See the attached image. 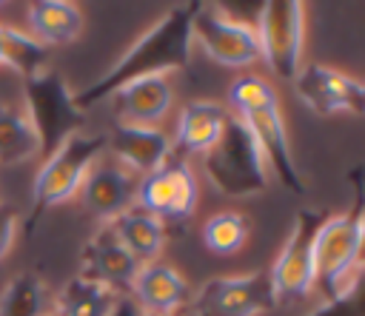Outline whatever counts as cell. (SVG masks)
<instances>
[{"mask_svg":"<svg viewBox=\"0 0 365 316\" xmlns=\"http://www.w3.org/2000/svg\"><path fill=\"white\" fill-rule=\"evenodd\" d=\"M197 3H182L168 9L163 17H157L131 46L111 63L88 88L74 94V102L80 111L108 100L120 85L137 80V77H151V74H174L188 65L194 43H191V17H194Z\"/></svg>","mask_w":365,"mask_h":316,"instance_id":"cell-1","label":"cell"},{"mask_svg":"<svg viewBox=\"0 0 365 316\" xmlns=\"http://www.w3.org/2000/svg\"><path fill=\"white\" fill-rule=\"evenodd\" d=\"M362 233H365V214L359 194L351 211L322 216L314 236V276H317V290H322L325 302L339 299L348 290L359 288Z\"/></svg>","mask_w":365,"mask_h":316,"instance_id":"cell-2","label":"cell"},{"mask_svg":"<svg viewBox=\"0 0 365 316\" xmlns=\"http://www.w3.org/2000/svg\"><path fill=\"white\" fill-rule=\"evenodd\" d=\"M202 174L228 199H248L265 194L274 182L257 139L234 114H228L217 145L202 157Z\"/></svg>","mask_w":365,"mask_h":316,"instance_id":"cell-3","label":"cell"},{"mask_svg":"<svg viewBox=\"0 0 365 316\" xmlns=\"http://www.w3.org/2000/svg\"><path fill=\"white\" fill-rule=\"evenodd\" d=\"M103 154H106V134H91L83 128L68 134L57 148H51L43 157V162L34 174V182H31L34 211L29 219L34 222L37 214L77 199V191H80L86 174Z\"/></svg>","mask_w":365,"mask_h":316,"instance_id":"cell-4","label":"cell"},{"mask_svg":"<svg viewBox=\"0 0 365 316\" xmlns=\"http://www.w3.org/2000/svg\"><path fill=\"white\" fill-rule=\"evenodd\" d=\"M259 40V63H265L279 80L294 83L302 68L305 51V3L268 0L257 11L254 23Z\"/></svg>","mask_w":365,"mask_h":316,"instance_id":"cell-5","label":"cell"},{"mask_svg":"<svg viewBox=\"0 0 365 316\" xmlns=\"http://www.w3.org/2000/svg\"><path fill=\"white\" fill-rule=\"evenodd\" d=\"M191 43L222 68H251L259 63L254 26L214 3H197L191 17Z\"/></svg>","mask_w":365,"mask_h":316,"instance_id":"cell-6","label":"cell"},{"mask_svg":"<svg viewBox=\"0 0 365 316\" xmlns=\"http://www.w3.org/2000/svg\"><path fill=\"white\" fill-rule=\"evenodd\" d=\"M274 307L277 299L271 290L268 268L214 276L202 282L185 305L188 316H265Z\"/></svg>","mask_w":365,"mask_h":316,"instance_id":"cell-7","label":"cell"},{"mask_svg":"<svg viewBox=\"0 0 365 316\" xmlns=\"http://www.w3.org/2000/svg\"><path fill=\"white\" fill-rule=\"evenodd\" d=\"M23 83L26 85H23L20 102L26 105V111H29L34 128H37L43 157H46L68 134L80 131L86 111H80V105L74 102V94L68 91L66 80L51 68H43L40 74H34Z\"/></svg>","mask_w":365,"mask_h":316,"instance_id":"cell-8","label":"cell"},{"mask_svg":"<svg viewBox=\"0 0 365 316\" xmlns=\"http://www.w3.org/2000/svg\"><path fill=\"white\" fill-rule=\"evenodd\" d=\"M322 222V214L317 211H299L294 216V225L268 265V279L277 305L282 302H302L317 293V276H314V236Z\"/></svg>","mask_w":365,"mask_h":316,"instance_id":"cell-9","label":"cell"},{"mask_svg":"<svg viewBox=\"0 0 365 316\" xmlns=\"http://www.w3.org/2000/svg\"><path fill=\"white\" fill-rule=\"evenodd\" d=\"M200 202V182L188 159H171L148 177H140L137 208L154 214L160 222H185Z\"/></svg>","mask_w":365,"mask_h":316,"instance_id":"cell-10","label":"cell"},{"mask_svg":"<svg viewBox=\"0 0 365 316\" xmlns=\"http://www.w3.org/2000/svg\"><path fill=\"white\" fill-rule=\"evenodd\" d=\"M137 185H140V177L134 171H128L111 154H103L86 174L74 202H80V208L88 216H94L100 225H108L111 219L134 208Z\"/></svg>","mask_w":365,"mask_h":316,"instance_id":"cell-11","label":"cell"},{"mask_svg":"<svg viewBox=\"0 0 365 316\" xmlns=\"http://www.w3.org/2000/svg\"><path fill=\"white\" fill-rule=\"evenodd\" d=\"M297 97L317 114V117H336V114H362L365 85L325 63H308L294 77Z\"/></svg>","mask_w":365,"mask_h":316,"instance_id":"cell-12","label":"cell"},{"mask_svg":"<svg viewBox=\"0 0 365 316\" xmlns=\"http://www.w3.org/2000/svg\"><path fill=\"white\" fill-rule=\"evenodd\" d=\"M234 117H240L242 125L257 139V145H259V151L271 168V177L279 179L288 191L302 194L305 179H302V171H299L297 157L291 151V137H288V125H285L279 102H271V105H262V108H254L245 114H234Z\"/></svg>","mask_w":365,"mask_h":316,"instance_id":"cell-13","label":"cell"},{"mask_svg":"<svg viewBox=\"0 0 365 316\" xmlns=\"http://www.w3.org/2000/svg\"><path fill=\"white\" fill-rule=\"evenodd\" d=\"M108 102L114 105L117 122L163 128V122L171 117V108H174V83H171V74L137 77V80L120 85L108 97Z\"/></svg>","mask_w":365,"mask_h":316,"instance_id":"cell-14","label":"cell"},{"mask_svg":"<svg viewBox=\"0 0 365 316\" xmlns=\"http://www.w3.org/2000/svg\"><path fill=\"white\" fill-rule=\"evenodd\" d=\"M106 154H111L137 177H148L174 159V139L165 128L114 122L111 134H106Z\"/></svg>","mask_w":365,"mask_h":316,"instance_id":"cell-15","label":"cell"},{"mask_svg":"<svg viewBox=\"0 0 365 316\" xmlns=\"http://www.w3.org/2000/svg\"><path fill=\"white\" fill-rule=\"evenodd\" d=\"M80 276H88L100 285H106L108 290L125 296L134 285V276L140 270V262L120 245V239L111 233L108 225H100L83 245V256H80Z\"/></svg>","mask_w":365,"mask_h":316,"instance_id":"cell-16","label":"cell"},{"mask_svg":"<svg viewBox=\"0 0 365 316\" xmlns=\"http://www.w3.org/2000/svg\"><path fill=\"white\" fill-rule=\"evenodd\" d=\"M191 293L194 290L188 279L174 265L160 259L140 265L134 285L128 290V296L140 305L143 313H157V316H177L191 302Z\"/></svg>","mask_w":365,"mask_h":316,"instance_id":"cell-17","label":"cell"},{"mask_svg":"<svg viewBox=\"0 0 365 316\" xmlns=\"http://www.w3.org/2000/svg\"><path fill=\"white\" fill-rule=\"evenodd\" d=\"M228 108L217 100H188L177 114V128L171 134L174 151L205 157L217 139L222 137V128L228 122Z\"/></svg>","mask_w":365,"mask_h":316,"instance_id":"cell-18","label":"cell"},{"mask_svg":"<svg viewBox=\"0 0 365 316\" xmlns=\"http://www.w3.org/2000/svg\"><path fill=\"white\" fill-rule=\"evenodd\" d=\"M86 28V14L71 0H34L26 6V31L46 48L74 43Z\"/></svg>","mask_w":365,"mask_h":316,"instance_id":"cell-19","label":"cell"},{"mask_svg":"<svg viewBox=\"0 0 365 316\" xmlns=\"http://www.w3.org/2000/svg\"><path fill=\"white\" fill-rule=\"evenodd\" d=\"M108 228L140 265L157 262L165 248V222H160L154 214H148L137 205L128 208L125 214H120L117 219H111Z\"/></svg>","mask_w":365,"mask_h":316,"instance_id":"cell-20","label":"cell"},{"mask_svg":"<svg viewBox=\"0 0 365 316\" xmlns=\"http://www.w3.org/2000/svg\"><path fill=\"white\" fill-rule=\"evenodd\" d=\"M43 157L37 128L17 100H0V165H23Z\"/></svg>","mask_w":365,"mask_h":316,"instance_id":"cell-21","label":"cell"},{"mask_svg":"<svg viewBox=\"0 0 365 316\" xmlns=\"http://www.w3.org/2000/svg\"><path fill=\"white\" fill-rule=\"evenodd\" d=\"M120 293L108 290L106 285L88 279V276H74L68 279L57 299L51 302V310L57 316H108Z\"/></svg>","mask_w":365,"mask_h":316,"instance_id":"cell-22","label":"cell"},{"mask_svg":"<svg viewBox=\"0 0 365 316\" xmlns=\"http://www.w3.org/2000/svg\"><path fill=\"white\" fill-rule=\"evenodd\" d=\"M51 310V293L43 276L26 270L6 282L0 290V316H46Z\"/></svg>","mask_w":365,"mask_h":316,"instance_id":"cell-23","label":"cell"},{"mask_svg":"<svg viewBox=\"0 0 365 316\" xmlns=\"http://www.w3.org/2000/svg\"><path fill=\"white\" fill-rule=\"evenodd\" d=\"M248 233H251L248 216L242 211H234V208H225V211L211 214L202 222V228H200L202 245L211 253H217V256H237L245 248Z\"/></svg>","mask_w":365,"mask_h":316,"instance_id":"cell-24","label":"cell"},{"mask_svg":"<svg viewBox=\"0 0 365 316\" xmlns=\"http://www.w3.org/2000/svg\"><path fill=\"white\" fill-rule=\"evenodd\" d=\"M0 40H3V68L17 71L23 80H29V77L40 74L43 68H48L46 65L48 48L40 46L26 28L0 23Z\"/></svg>","mask_w":365,"mask_h":316,"instance_id":"cell-25","label":"cell"},{"mask_svg":"<svg viewBox=\"0 0 365 316\" xmlns=\"http://www.w3.org/2000/svg\"><path fill=\"white\" fill-rule=\"evenodd\" d=\"M271 102H279L277 88L254 71H245V74L234 77L231 85H228L231 114H245V111H254V108H262V105H271Z\"/></svg>","mask_w":365,"mask_h":316,"instance_id":"cell-26","label":"cell"},{"mask_svg":"<svg viewBox=\"0 0 365 316\" xmlns=\"http://www.w3.org/2000/svg\"><path fill=\"white\" fill-rule=\"evenodd\" d=\"M305 316H362V302H359V288L348 290L339 299H328L319 307H314Z\"/></svg>","mask_w":365,"mask_h":316,"instance_id":"cell-27","label":"cell"},{"mask_svg":"<svg viewBox=\"0 0 365 316\" xmlns=\"http://www.w3.org/2000/svg\"><path fill=\"white\" fill-rule=\"evenodd\" d=\"M20 211L11 208L9 202H0V262L14 251L17 233H20Z\"/></svg>","mask_w":365,"mask_h":316,"instance_id":"cell-28","label":"cell"},{"mask_svg":"<svg viewBox=\"0 0 365 316\" xmlns=\"http://www.w3.org/2000/svg\"><path fill=\"white\" fill-rule=\"evenodd\" d=\"M108 316H143V310H140V305L125 293V296H117V302H114V307H111Z\"/></svg>","mask_w":365,"mask_h":316,"instance_id":"cell-29","label":"cell"},{"mask_svg":"<svg viewBox=\"0 0 365 316\" xmlns=\"http://www.w3.org/2000/svg\"><path fill=\"white\" fill-rule=\"evenodd\" d=\"M0 68H3V40H0Z\"/></svg>","mask_w":365,"mask_h":316,"instance_id":"cell-30","label":"cell"},{"mask_svg":"<svg viewBox=\"0 0 365 316\" xmlns=\"http://www.w3.org/2000/svg\"><path fill=\"white\" fill-rule=\"evenodd\" d=\"M46 316H57V313H54V310H48V313H46Z\"/></svg>","mask_w":365,"mask_h":316,"instance_id":"cell-31","label":"cell"},{"mask_svg":"<svg viewBox=\"0 0 365 316\" xmlns=\"http://www.w3.org/2000/svg\"><path fill=\"white\" fill-rule=\"evenodd\" d=\"M143 316H157V313H143Z\"/></svg>","mask_w":365,"mask_h":316,"instance_id":"cell-32","label":"cell"}]
</instances>
